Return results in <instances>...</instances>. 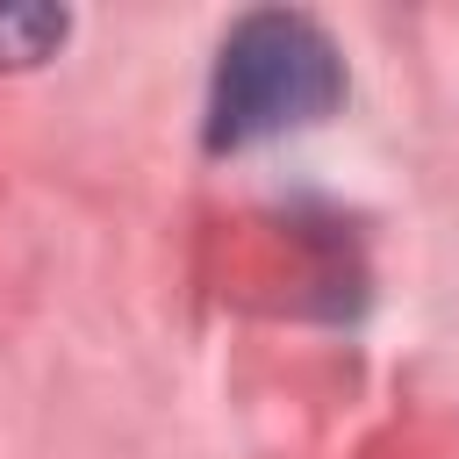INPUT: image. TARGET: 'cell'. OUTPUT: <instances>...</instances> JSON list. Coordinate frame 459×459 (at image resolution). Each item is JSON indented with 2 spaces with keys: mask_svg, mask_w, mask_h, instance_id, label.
I'll return each instance as SVG.
<instances>
[{
  "mask_svg": "<svg viewBox=\"0 0 459 459\" xmlns=\"http://www.w3.org/2000/svg\"><path fill=\"white\" fill-rule=\"evenodd\" d=\"M337 93H344V65H337V50L316 22L251 14V22H237V36L222 43V65H215L208 143L237 151V143L301 129V122L330 115Z\"/></svg>",
  "mask_w": 459,
  "mask_h": 459,
  "instance_id": "1",
  "label": "cell"
},
{
  "mask_svg": "<svg viewBox=\"0 0 459 459\" xmlns=\"http://www.w3.org/2000/svg\"><path fill=\"white\" fill-rule=\"evenodd\" d=\"M65 36L57 7H0V65H36Z\"/></svg>",
  "mask_w": 459,
  "mask_h": 459,
  "instance_id": "2",
  "label": "cell"
}]
</instances>
